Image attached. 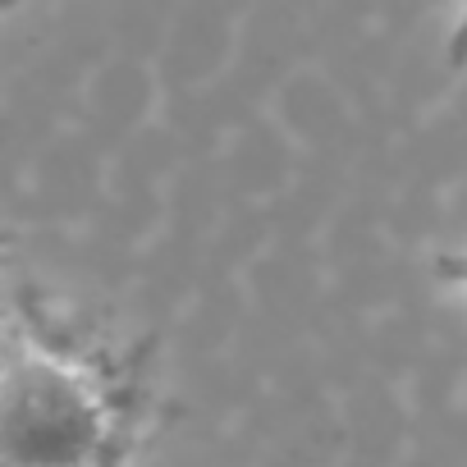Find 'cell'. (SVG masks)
I'll use <instances>...</instances> for the list:
<instances>
[{
	"label": "cell",
	"instance_id": "obj_3",
	"mask_svg": "<svg viewBox=\"0 0 467 467\" xmlns=\"http://www.w3.org/2000/svg\"><path fill=\"white\" fill-rule=\"evenodd\" d=\"M449 69H467V0H462V10H458V24L449 33V51H444Z\"/></svg>",
	"mask_w": 467,
	"mask_h": 467
},
{
	"label": "cell",
	"instance_id": "obj_2",
	"mask_svg": "<svg viewBox=\"0 0 467 467\" xmlns=\"http://www.w3.org/2000/svg\"><path fill=\"white\" fill-rule=\"evenodd\" d=\"M431 271H435L444 285H458V289H467V248H462V253H435Z\"/></svg>",
	"mask_w": 467,
	"mask_h": 467
},
{
	"label": "cell",
	"instance_id": "obj_4",
	"mask_svg": "<svg viewBox=\"0 0 467 467\" xmlns=\"http://www.w3.org/2000/svg\"><path fill=\"white\" fill-rule=\"evenodd\" d=\"M24 0H0V15H10V10H19Z\"/></svg>",
	"mask_w": 467,
	"mask_h": 467
},
{
	"label": "cell",
	"instance_id": "obj_1",
	"mask_svg": "<svg viewBox=\"0 0 467 467\" xmlns=\"http://www.w3.org/2000/svg\"><path fill=\"white\" fill-rule=\"evenodd\" d=\"M119 449L110 380L42 353L0 371V467H110Z\"/></svg>",
	"mask_w": 467,
	"mask_h": 467
}]
</instances>
